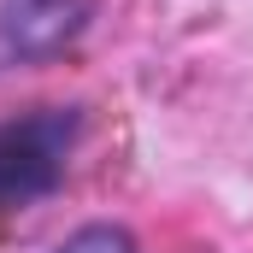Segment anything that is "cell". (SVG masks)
Wrapping results in <instances>:
<instances>
[{"instance_id": "7a4b0ae2", "label": "cell", "mask_w": 253, "mask_h": 253, "mask_svg": "<svg viewBox=\"0 0 253 253\" xmlns=\"http://www.w3.org/2000/svg\"><path fill=\"white\" fill-rule=\"evenodd\" d=\"M88 6L94 0H0V47L18 59L59 53L88 24Z\"/></svg>"}, {"instance_id": "6da1fadb", "label": "cell", "mask_w": 253, "mask_h": 253, "mask_svg": "<svg viewBox=\"0 0 253 253\" xmlns=\"http://www.w3.org/2000/svg\"><path fill=\"white\" fill-rule=\"evenodd\" d=\"M77 129H83L77 106H36V112L0 124V218L47 200L65 183Z\"/></svg>"}, {"instance_id": "3957f363", "label": "cell", "mask_w": 253, "mask_h": 253, "mask_svg": "<svg viewBox=\"0 0 253 253\" xmlns=\"http://www.w3.org/2000/svg\"><path fill=\"white\" fill-rule=\"evenodd\" d=\"M53 253H135V242H129V230H118V224H83Z\"/></svg>"}]
</instances>
